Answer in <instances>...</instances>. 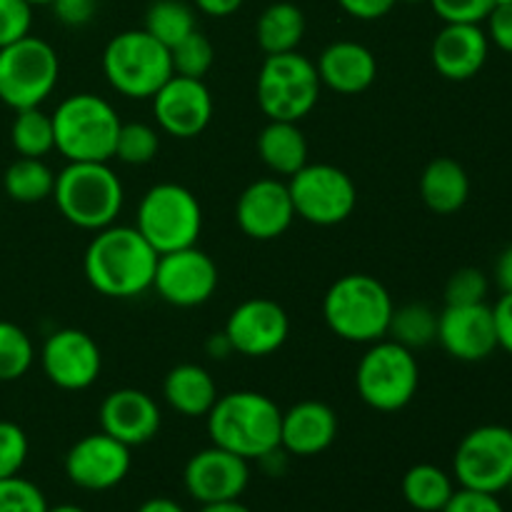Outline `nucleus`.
<instances>
[{
    "instance_id": "obj_39",
    "label": "nucleus",
    "mask_w": 512,
    "mask_h": 512,
    "mask_svg": "<svg viewBox=\"0 0 512 512\" xmlns=\"http://www.w3.org/2000/svg\"><path fill=\"white\" fill-rule=\"evenodd\" d=\"M28 435L20 425L0 420V480L20 475L28 460Z\"/></svg>"
},
{
    "instance_id": "obj_36",
    "label": "nucleus",
    "mask_w": 512,
    "mask_h": 512,
    "mask_svg": "<svg viewBox=\"0 0 512 512\" xmlns=\"http://www.w3.org/2000/svg\"><path fill=\"white\" fill-rule=\"evenodd\" d=\"M160 150L158 130L148 123H123L118 140H115V155L125 165H148L155 160Z\"/></svg>"
},
{
    "instance_id": "obj_35",
    "label": "nucleus",
    "mask_w": 512,
    "mask_h": 512,
    "mask_svg": "<svg viewBox=\"0 0 512 512\" xmlns=\"http://www.w3.org/2000/svg\"><path fill=\"white\" fill-rule=\"evenodd\" d=\"M170 60H173L175 75L203 80L215 63V48L208 35L193 30L188 38H183L178 45L170 48Z\"/></svg>"
},
{
    "instance_id": "obj_8",
    "label": "nucleus",
    "mask_w": 512,
    "mask_h": 512,
    "mask_svg": "<svg viewBox=\"0 0 512 512\" xmlns=\"http://www.w3.org/2000/svg\"><path fill=\"white\" fill-rule=\"evenodd\" d=\"M320 75L310 58L298 50L265 55V63L255 83V98L268 120L300 123L313 113L320 98Z\"/></svg>"
},
{
    "instance_id": "obj_19",
    "label": "nucleus",
    "mask_w": 512,
    "mask_h": 512,
    "mask_svg": "<svg viewBox=\"0 0 512 512\" xmlns=\"http://www.w3.org/2000/svg\"><path fill=\"white\" fill-rule=\"evenodd\" d=\"M438 340L450 358L460 363H480L498 350L493 308L478 305H445L438 313Z\"/></svg>"
},
{
    "instance_id": "obj_9",
    "label": "nucleus",
    "mask_w": 512,
    "mask_h": 512,
    "mask_svg": "<svg viewBox=\"0 0 512 512\" xmlns=\"http://www.w3.org/2000/svg\"><path fill=\"white\" fill-rule=\"evenodd\" d=\"M135 228L158 255L173 253L198 243L203 208L185 185L158 183L140 200Z\"/></svg>"
},
{
    "instance_id": "obj_23",
    "label": "nucleus",
    "mask_w": 512,
    "mask_h": 512,
    "mask_svg": "<svg viewBox=\"0 0 512 512\" xmlns=\"http://www.w3.org/2000/svg\"><path fill=\"white\" fill-rule=\"evenodd\" d=\"M490 40L480 25L475 23H445V28L435 35L433 58L435 70L443 78L463 83L475 78L488 60Z\"/></svg>"
},
{
    "instance_id": "obj_20",
    "label": "nucleus",
    "mask_w": 512,
    "mask_h": 512,
    "mask_svg": "<svg viewBox=\"0 0 512 512\" xmlns=\"http://www.w3.org/2000/svg\"><path fill=\"white\" fill-rule=\"evenodd\" d=\"M235 220L250 240L260 243L288 233L295 220L288 183L275 178H260L250 183L235 203Z\"/></svg>"
},
{
    "instance_id": "obj_46",
    "label": "nucleus",
    "mask_w": 512,
    "mask_h": 512,
    "mask_svg": "<svg viewBox=\"0 0 512 512\" xmlns=\"http://www.w3.org/2000/svg\"><path fill=\"white\" fill-rule=\"evenodd\" d=\"M495 333H498V348L512 355V293H503V298L493 308Z\"/></svg>"
},
{
    "instance_id": "obj_52",
    "label": "nucleus",
    "mask_w": 512,
    "mask_h": 512,
    "mask_svg": "<svg viewBox=\"0 0 512 512\" xmlns=\"http://www.w3.org/2000/svg\"><path fill=\"white\" fill-rule=\"evenodd\" d=\"M48 512H88V510L78 508V505H70V503H63V505H55V508H48Z\"/></svg>"
},
{
    "instance_id": "obj_53",
    "label": "nucleus",
    "mask_w": 512,
    "mask_h": 512,
    "mask_svg": "<svg viewBox=\"0 0 512 512\" xmlns=\"http://www.w3.org/2000/svg\"><path fill=\"white\" fill-rule=\"evenodd\" d=\"M28 3L30 5H50V3H53V0H28Z\"/></svg>"
},
{
    "instance_id": "obj_6",
    "label": "nucleus",
    "mask_w": 512,
    "mask_h": 512,
    "mask_svg": "<svg viewBox=\"0 0 512 512\" xmlns=\"http://www.w3.org/2000/svg\"><path fill=\"white\" fill-rule=\"evenodd\" d=\"M420 365L415 353L395 340L370 343L355 368V388L360 400L378 413H398L418 395Z\"/></svg>"
},
{
    "instance_id": "obj_48",
    "label": "nucleus",
    "mask_w": 512,
    "mask_h": 512,
    "mask_svg": "<svg viewBox=\"0 0 512 512\" xmlns=\"http://www.w3.org/2000/svg\"><path fill=\"white\" fill-rule=\"evenodd\" d=\"M495 280L503 293H512V245L500 253L498 263H495Z\"/></svg>"
},
{
    "instance_id": "obj_34",
    "label": "nucleus",
    "mask_w": 512,
    "mask_h": 512,
    "mask_svg": "<svg viewBox=\"0 0 512 512\" xmlns=\"http://www.w3.org/2000/svg\"><path fill=\"white\" fill-rule=\"evenodd\" d=\"M35 360L30 335L20 325L0 320V383L20 380Z\"/></svg>"
},
{
    "instance_id": "obj_7",
    "label": "nucleus",
    "mask_w": 512,
    "mask_h": 512,
    "mask_svg": "<svg viewBox=\"0 0 512 512\" xmlns=\"http://www.w3.org/2000/svg\"><path fill=\"white\" fill-rule=\"evenodd\" d=\"M103 73L110 88L125 98H153L173 75L170 48H165L145 28L125 30L105 45Z\"/></svg>"
},
{
    "instance_id": "obj_54",
    "label": "nucleus",
    "mask_w": 512,
    "mask_h": 512,
    "mask_svg": "<svg viewBox=\"0 0 512 512\" xmlns=\"http://www.w3.org/2000/svg\"><path fill=\"white\" fill-rule=\"evenodd\" d=\"M495 5H512V0H493V8Z\"/></svg>"
},
{
    "instance_id": "obj_4",
    "label": "nucleus",
    "mask_w": 512,
    "mask_h": 512,
    "mask_svg": "<svg viewBox=\"0 0 512 512\" xmlns=\"http://www.w3.org/2000/svg\"><path fill=\"white\" fill-rule=\"evenodd\" d=\"M50 118L55 130V150L68 163H108L115 155V140L123 120L100 95H70Z\"/></svg>"
},
{
    "instance_id": "obj_56",
    "label": "nucleus",
    "mask_w": 512,
    "mask_h": 512,
    "mask_svg": "<svg viewBox=\"0 0 512 512\" xmlns=\"http://www.w3.org/2000/svg\"><path fill=\"white\" fill-rule=\"evenodd\" d=\"M505 490H510V495H512V478H510V483H508V488H505Z\"/></svg>"
},
{
    "instance_id": "obj_51",
    "label": "nucleus",
    "mask_w": 512,
    "mask_h": 512,
    "mask_svg": "<svg viewBox=\"0 0 512 512\" xmlns=\"http://www.w3.org/2000/svg\"><path fill=\"white\" fill-rule=\"evenodd\" d=\"M208 353L213 355V358H225V355L233 353V348H230V343H228V338H225V333L213 335V338L208 340Z\"/></svg>"
},
{
    "instance_id": "obj_17",
    "label": "nucleus",
    "mask_w": 512,
    "mask_h": 512,
    "mask_svg": "<svg viewBox=\"0 0 512 512\" xmlns=\"http://www.w3.org/2000/svg\"><path fill=\"white\" fill-rule=\"evenodd\" d=\"M153 113L163 133L180 140L195 138L213 120V95L203 80L173 73L153 95Z\"/></svg>"
},
{
    "instance_id": "obj_32",
    "label": "nucleus",
    "mask_w": 512,
    "mask_h": 512,
    "mask_svg": "<svg viewBox=\"0 0 512 512\" xmlns=\"http://www.w3.org/2000/svg\"><path fill=\"white\" fill-rule=\"evenodd\" d=\"M145 30L155 40H160L165 48H173L198 28H195V13L188 3H183V0H155L145 13Z\"/></svg>"
},
{
    "instance_id": "obj_14",
    "label": "nucleus",
    "mask_w": 512,
    "mask_h": 512,
    "mask_svg": "<svg viewBox=\"0 0 512 512\" xmlns=\"http://www.w3.org/2000/svg\"><path fill=\"white\" fill-rule=\"evenodd\" d=\"M45 378L60 390H88L103 370V355L93 335L78 328H63L48 335L40 350Z\"/></svg>"
},
{
    "instance_id": "obj_40",
    "label": "nucleus",
    "mask_w": 512,
    "mask_h": 512,
    "mask_svg": "<svg viewBox=\"0 0 512 512\" xmlns=\"http://www.w3.org/2000/svg\"><path fill=\"white\" fill-rule=\"evenodd\" d=\"M33 5L28 0H0V48L30 35Z\"/></svg>"
},
{
    "instance_id": "obj_30",
    "label": "nucleus",
    "mask_w": 512,
    "mask_h": 512,
    "mask_svg": "<svg viewBox=\"0 0 512 512\" xmlns=\"http://www.w3.org/2000/svg\"><path fill=\"white\" fill-rule=\"evenodd\" d=\"M5 195L15 203L33 205L53 198L55 173L43 158H18L3 175Z\"/></svg>"
},
{
    "instance_id": "obj_2",
    "label": "nucleus",
    "mask_w": 512,
    "mask_h": 512,
    "mask_svg": "<svg viewBox=\"0 0 512 512\" xmlns=\"http://www.w3.org/2000/svg\"><path fill=\"white\" fill-rule=\"evenodd\" d=\"M205 418H208V435L213 445L240 455L248 463L280 450L283 410L268 395L255 390L218 395Z\"/></svg>"
},
{
    "instance_id": "obj_47",
    "label": "nucleus",
    "mask_w": 512,
    "mask_h": 512,
    "mask_svg": "<svg viewBox=\"0 0 512 512\" xmlns=\"http://www.w3.org/2000/svg\"><path fill=\"white\" fill-rule=\"evenodd\" d=\"M243 3L245 0H195V8L210 18H228V15L238 13Z\"/></svg>"
},
{
    "instance_id": "obj_11",
    "label": "nucleus",
    "mask_w": 512,
    "mask_h": 512,
    "mask_svg": "<svg viewBox=\"0 0 512 512\" xmlns=\"http://www.w3.org/2000/svg\"><path fill=\"white\" fill-rule=\"evenodd\" d=\"M288 190L295 218L320 228L340 225L358 205V188L353 178L330 163L303 165L298 173L290 175Z\"/></svg>"
},
{
    "instance_id": "obj_31",
    "label": "nucleus",
    "mask_w": 512,
    "mask_h": 512,
    "mask_svg": "<svg viewBox=\"0 0 512 512\" xmlns=\"http://www.w3.org/2000/svg\"><path fill=\"white\" fill-rule=\"evenodd\" d=\"M10 140L20 158H43L50 150H55L53 118L40 108L15 110Z\"/></svg>"
},
{
    "instance_id": "obj_15",
    "label": "nucleus",
    "mask_w": 512,
    "mask_h": 512,
    "mask_svg": "<svg viewBox=\"0 0 512 512\" xmlns=\"http://www.w3.org/2000/svg\"><path fill=\"white\" fill-rule=\"evenodd\" d=\"M223 333L233 353L245 358H268L288 340L290 318L275 300L250 298L228 315Z\"/></svg>"
},
{
    "instance_id": "obj_13",
    "label": "nucleus",
    "mask_w": 512,
    "mask_h": 512,
    "mask_svg": "<svg viewBox=\"0 0 512 512\" xmlns=\"http://www.w3.org/2000/svg\"><path fill=\"white\" fill-rule=\"evenodd\" d=\"M218 265L200 248L173 250L158 255L153 290L175 308H198L218 290Z\"/></svg>"
},
{
    "instance_id": "obj_55",
    "label": "nucleus",
    "mask_w": 512,
    "mask_h": 512,
    "mask_svg": "<svg viewBox=\"0 0 512 512\" xmlns=\"http://www.w3.org/2000/svg\"><path fill=\"white\" fill-rule=\"evenodd\" d=\"M398 3H425V0H398Z\"/></svg>"
},
{
    "instance_id": "obj_37",
    "label": "nucleus",
    "mask_w": 512,
    "mask_h": 512,
    "mask_svg": "<svg viewBox=\"0 0 512 512\" xmlns=\"http://www.w3.org/2000/svg\"><path fill=\"white\" fill-rule=\"evenodd\" d=\"M0 512H48V503L38 485L13 475L0 480Z\"/></svg>"
},
{
    "instance_id": "obj_25",
    "label": "nucleus",
    "mask_w": 512,
    "mask_h": 512,
    "mask_svg": "<svg viewBox=\"0 0 512 512\" xmlns=\"http://www.w3.org/2000/svg\"><path fill=\"white\" fill-rule=\"evenodd\" d=\"M163 398L185 418H205L218 400V385L203 365L180 363L165 375Z\"/></svg>"
},
{
    "instance_id": "obj_44",
    "label": "nucleus",
    "mask_w": 512,
    "mask_h": 512,
    "mask_svg": "<svg viewBox=\"0 0 512 512\" xmlns=\"http://www.w3.org/2000/svg\"><path fill=\"white\" fill-rule=\"evenodd\" d=\"M485 20H488V40H493L505 53H512V5H495Z\"/></svg>"
},
{
    "instance_id": "obj_33",
    "label": "nucleus",
    "mask_w": 512,
    "mask_h": 512,
    "mask_svg": "<svg viewBox=\"0 0 512 512\" xmlns=\"http://www.w3.org/2000/svg\"><path fill=\"white\" fill-rule=\"evenodd\" d=\"M388 338L405 348H425L438 338V313L425 303H410L403 308H395L390 320Z\"/></svg>"
},
{
    "instance_id": "obj_21",
    "label": "nucleus",
    "mask_w": 512,
    "mask_h": 512,
    "mask_svg": "<svg viewBox=\"0 0 512 512\" xmlns=\"http://www.w3.org/2000/svg\"><path fill=\"white\" fill-rule=\"evenodd\" d=\"M163 415L153 395L138 388H120L100 403V430L128 448H140L158 435Z\"/></svg>"
},
{
    "instance_id": "obj_43",
    "label": "nucleus",
    "mask_w": 512,
    "mask_h": 512,
    "mask_svg": "<svg viewBox=\"0 0 512 512\" xmlns=\"http://www.w3.org/2000/svg\"><path fill=\"white\" fill-rule=\"evenodd\" d=\"M55 18L63 25L70 28H80V25H88L95 18V10H98V0H53Z\"/></svg>"
},
{
    "instance_id": "obj_5",
    "label": "nucleus",
    "mask_w": 512,
    "mask_h": 512,
    "mask_svg": "<svg viewBox=\"0 0 512 512\" xmlns=\"http://www.w3.org/2000/svg\"><path fill=\"white\" fill-rule=\"evenodd\" d=\"M53 200L70 225L98 233L118 220L125 190L108 163H68L55 175Z\"/></svg>"
},
{
    "instance_id": "obj_18",
    "label": "nucleus",
    "mask_w": 512,
    "mask_h": 512,
    "mask_svg": "<svg viewBox=\"0 0 512 512\" xmlns=\"http://www.w3.org/2000/svg\"><path fill=\"white\" fill-rule=\"evenodd\" d=\"M250 483L248 460L230 450L210 445L188 460L183 470V485L200 505L240 500Z\"/></svg>"
},
{
    "instance_id": "obj_28",
    "label": "nucleus",
    "mask_w": 512,
    "mask_h": 512,
    "mask_svg": "<svg viewBox=\"0 0 512 512\" xmlns=\"http://www.w3.org/2000/svg\"><path fill=\"white\" fill-rule=\"evenodd\" d=\"M255 38H258L260 50L265 55H278L298 50L305 38V15L295 3L280 0V3L268 5L260 13L258 25H255Z\"/></svg>"
},
{
    "instance_id": "obj_26",
    "label": "nucleus",
    "mask_w": 512,
    "mask_h": 512,
    "mask_svg": "<svg viewBox=\"0 0 512 512\" xmlns=\"http://www.w3.org/2000/svg\"><path fill=\"white\" fill-rule=\"evenodd\" d=\"M420 198L433 213L453 215L468 203L470 178L453 158H435L420 175Z\"/></svg>"
},
{
    "instance_id": "obj_22",
    "label": "nucleus",
    "mask_w": 512,
    "mask_h": 512,
    "mask_svg": "<svg viewBox=\"0 0 512 512\" xmlns=\"http://www.w3.org/2000/svg\"><path fill=\"white\" fill-rule=\"evenodd\" d=\"M338 438V413L323 400H300L280 418V450L298 458L325 453Z\"/></svg>"
},
{
    "instance_id": "obj_24",
    "label": "nucleus",
    "mask_w": 512,
    "mask_h": 512,
    "mask_svg": "<svg viewBox=\"0 0 512 512\" xmlns=\"http://www.w3.org/2000/svg\"><path fill=\"white\" fill-rule=\"evenodd\" d=\"M318 75L325 88L340 95L365 93L378 78V63L370 48L355 40L330 43L318 58Z\"/></svg>"
},
{
    "instance_id": "obj_3",
    "label": "nucleus",
    "mask_w": 512,
    "mask_h": 512,
    "mask_svg": "<svg viewBox=\"0 0 512 512\" xmlns=\"http://www.w3.org/2000/svg\"><path fill=\"white\" fill-rule=\"evenodd\" d=\"M393 313L395 303L390 290L368 273L343 275L323 298L325 325L348 343L370 345L388 338Z\"/></svg>"
},
{
    "instance_id": "obj_50",
    "label": "nucleus",
    "mask_w": 512,
    "mask_h": 512,
    "mask_svg": "<svg viewBox=\"0 0 512 512\" xmlns=\"http://www.w3.org/2000/svg\"><path fill=\"white\" fill-rule=\"evenodd\" d=\"M200 512H253L248 505H243L240 500H223V503H210L203 505Z\"/></svg>"
},
{
    "instance_id": "obj_38",
    "label": "nucleus",
    "mask_w": 512,
    "mask_h": 512,
    "mask_svg": "<svg viewBox=\"0 0 512 512\" xmlns=\"http://www.w3.org/2000/svg\"><path fill=\"white\" fill-rule=\"evenodd\" d=\"M488 295V278L478 268H460L445 283V305H478Z\"/></svg>"
},
{
    "instance_id": "obj_45",
    "label": "nucleus",
    "mask_w": 512,
    "mask_h": 512,
    "mask_svg": "<svg viewBox=\"0 0 512 512\" xmlns=\"http://www.w3.org/2000/svg\"><path fill=\"white\" fill-rule=\"evenodd\" d=\"M338 5L358 20H378L385 18L398 0H338Z\"/></svg>"
},
{
    "instance_id": "obj_41",
    "label": "nucleus",
    "mask_w": 512,
    "mask_h": 512,
    "mask_svg": "<svg viewBox=\"0 0 512 512\" xmlns=\"http://www.w3.org/2000/svg\"><path fill=\"white\" fill-rule=\"evenodd\" d=\"M445 23L480 25L493 10V0H428Z\"/></svg>"
},
{
    "instance_id": "obj_16",
    "label": "nucleus",
    "mask_w": 512,
    "mask_h": 512,
    "mask_svg": "<svg viewBox=\"0 0 512 512\" xmlns=\"http://www.w3.org/2000/svg\"><path fill=\"white\" fill-rule=\"evenodd\" d=\"M130 463L133 455L128 445L100 430L70 445L65 453V475L78 488L103 493L128 478Z\"/></svg>"
},
{
    "instance_id": "obj_12",
    "label": "nucleus",
    "mask_w": 512,
    "mask_h": 512,
    "mask_svg": "<svg viewBox=\"0 0 512 512\" xmlns=\"http://www.w3.org/2000/svg\"><path fill=\"white\" fill-rule=\"evenodd\" d=\"M453 473L460 488L503 493L512 478V430L505 425H480L455 448Z\"/></svg>"
},
{
    "instance_id": "obj_27",
    "label": "nucleus",
    "mask_w": 512,
    "mask_h": 512,
    "mask_svg": "<svg viewBox=\"0 0 512 512\" xmlns=\"http://www.w3.org/2000/svg\"><path fill=\"white\" fill-rule=\"evenodd\" d=\"M258 155L265 168L275 175H295L308 165V140L298 123L290 120H268L258 135Z\"/></svg>"
},
{
    "instance_id": "obj_29",
    "label": "nucleus",
    "mask_w": 512,
    "mask_h": 512,
    "mask_svg": "<svg viewBox=\"0 0 512 512\" xmlns=\"http://www.w3.org/2000/svg\"><path fill=\"white\" fill-rule=\"evenodd\" d=\"M453 493V478L438 465H413L403 478L405 503L418 512H443Z\"/></svg>"
},
{
    "instance_id": "obj_42",
    "label": "nucleus",
    "mask_w": 512,
    "mask_h": 512,
    "mask_svg": "<svg viewBox=\"0 0 512 512\" xmlns=\"http://www.w3.org/2000/svg\"><path fill=\"white\" fill-rule=\"evenodd\" d=\"M443 512H505V508L500 505L498 495L460 488L455 490Z\"/></svg>"
},
{
    "instance_id": "obj_49",
    "label": "nucleus",
    "mask_w": 512,
    "mask_h": 512,
    "mask_svg": "<svg viewBox=\"0 0 512 512\" xmlns=\"http://www.w3.org/2000/svg\"><path fill=\"white\" fill-rule=\"evenodd\" d=\"M138 512H185L183 505H178L170 498H150L140 505Z\"/></svg>"
},
{
    "instance_id": "obj_1",
    "label": "nucleus",
    "mask_w": 512,
    "mask_h": 512,
    "mask_svg": "<svg viewBox=\"0 0 512 512\" xmlns=\"http://www.w3.org/2000/svg\"><path fill=\"white\" fill-rule=\"evenodd\" d=\"M158 253L130 225L98 230L83 255V273L90 288L105 298L130 300L153 290Z\"/></svg>"
},
{
    "instance_id": "obj_10",
    "label": "nucleus",
    "mask_w": 512,
    "mask_h": 512,
    "mask_svg": "<svg viewBox=\"0 0 512 512\" xmlns=\"http://www.w3.org/2000/svg\"><path fill=\"white\" fill-rule=\"evenodd\" d=\"M60 60L53 45L35 35L0 48V100L13 110L40 108L58 85Z\"/></svg>"
}]
</instances>
